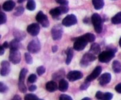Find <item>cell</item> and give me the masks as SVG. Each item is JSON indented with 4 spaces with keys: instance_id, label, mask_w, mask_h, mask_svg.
Returning <instances> with one entry per match:
<instances>
[{
    "instance_id": "1",
    "label": "cell",
    "mask_w": 121,
    "mask_h": 100,
    "mask_svg": "<svg viewBox=\"0 0 121 100\" xmlns=\"http://www.w3.org/2000/svg\"><path fill=\"white\" fill-rule=\"evenodd\" d=\"M115 52L116 51H114L113 49H111V50H108L102 52L99 54V57H98L99 61L103 62V63L109 62L115 56Z\"/></svg>"
},
{
    "instance_id": "2",
    "label": "cell",
    "mask_w": 121,
    "mask_h": 100,
    "mask_svg": "<svg viewBox=\"0 0 121 100\" xmlns=\"http://www.w3.org/2000/svg\"><path fill=\"white\" fill-rule=\"evenodd\" d=\"M92 22L95 28V30L97 33H100L102 31V20L100 15L97 13H95L92 16Z\"/></svg>"
},
{
    "instance_id": "3",
    "label": "cell",
    "mask_w": 121,
    "mask_h": 100,
    "mask_svg": "<svg viewBox=\"0 0 121 100\" xmlns=\"http://www.w3.org/2000/svg\"><path fill=\"white\" fill-rule=\"evenodd\" d=\"M41 49V44L37 38L34 39L29 42L27 46V49L28 52L33 54H36L40 51Z\"/></svg>"
},
{
    "instance_id": "4",
    "label": "cell",
    "mask_w": 121,
    "mask_h": 100,
    "mask_svg": "<svg viewBox=\"0 0 121 100\" xmlns=\"http://www.w3.org/2000/svg\"><path fill=\"white\" fill-rule=\"evenodd\" d=\"M21 53L18 49H11L9 55V60L14 64H19L21 61Z\"/></svg>"
},
{
    "instance_id": "5",
    "label": "cell",
    "mask_w": 121,
    "mask_h": 100,
    "mask_svg": "<svg viewBox=\"0 0 121 100\" xmlns=\"http://www.w3.org/2000/svg\"><path fill=\"white\" fill-rule=\"evenodd\" d=\"M87 42L82 37V36L76 39V41L73 45V48L75 50L80 51L83 50L84 48L86 47Z\"/></svg>"
},
{
    "instance_id": "6",
    "label": "cell",
    "mask_w": 121,
    "mask_h": 100,
    "mask_svg": "<svg viewBox=\"0 0 121 100\" xmlns=\"http://www.w3.org/2000/svg\"><path fill=\"white\" fill-rule=\"evenodd\" d=\"M35 18H36L37 21L39 22L43 27L47 28V27H49L50 23L48 18L42 11H40L38 13Z\"/></svg>"
},
{
    "instance_id": "7",
    "label": "cell",
    "mask_w": 121,
    "mask_h": 100,
    "mask_svg": "<svg viewBox=\"0 0 121 100\" xmlns=\"http://www.w3.org/2000/svg\"><path fill=\"white\" fill-rule=\"evenodd\" d=\"M96 56L93 54H91V53H87L85 54V55L83 56L82 59L81 61H80V65L83 67H86L91 62L95 61L96 60Z\"/></svg>"
},
{
    "instance_id": "8",
    "label": "cell",
    "mask_w": 121,
    "mask_h": 100,
    "mask_svg": "<svg viewBox=\"0 0 121 100\" xmlns=\"http://www.w3.org/2000/svg\"><path fill=\"white\" fill-rule=\"evenodd\" d=\"M63 34V28L59 25L54 26L52 29V36L54 40H59L61 39Z\"/></svg>"
},
{
    "instance_id": "9",
    "label": "cell",
    "mask_w": 121,
    "mask_h": 100,
    "mask_svg": "<svg viewBox=\"0 0 121 100\" xmlns=\"http://www.w3.org/2000/svg\"><path fill=\"white\" fill-rule=\"evenodd\" d=\"M77 18L73 14H70L63 20L62 24L66 27H70L77 23Z\"/></svg>"
},
{
    "instance_id": "10",
    "label": "cell",
    "mask_w": 121,
    "mask_h": 100,
    "mask_svg": "<svg viewBox=\"0 0 121 100\" xmlns=\"http://www.w3.org/2000/svg\"><path fill=\"white\" fill-rule=\"evenodd\" d=\"M83 76V75L82 72L79 71H72L69 72L67 75V79L72 82L80 80V79L82 78Z\"/></svg>"
},
{
    "instance_id": "11",
    "label": "cell",
    "mask_w": 121,
    "mask_h": 100,
    "mask_svg": "<svg viewBox=\"0 0 121 100\" xmlns=\"http://www.w3.org/2000/svg\"><path fill=\"white\" fill-rule=\"evenodd\" d=\"M40 26L38 24L33 23L27 27V31L32 36H37L40 32Z\"/></svg>"
},
{
    "instance_id": "12",
    "label": "cell",
    "mask_w": 121,
    "mask_h": 100,
    "mask_svg": "<svg viewBox=\"0 0 121 100\" xmlns=\"http://www.w3.org/2000/svg\"><path fill=\"white\" fill-rule=\"evenodd\" d=\"M102 71V67L100 66L96 67L95 68L94 70L93 71L92 74H90L89 75H88L87 76V78L86 79V81H89V82H91L93 80H94L95 79H96L98 76H99V75L101 73Z\"/></svg>"
},
{
    "instance_id": "13",
    "label": "cell",
    "mask_w": 121,
    "mask_h": 100,
    "mask_svg": "<svg viewBox=\"0 0 121 100\" xmlns=\"http://www.w3.org/2000/svg\"><path fill=\"white\" fill-rule=\"evenodd\" d=\"M10 72V64L7 61H3L1 62V76H7Z\"/></svg>"
},
{
    "instance_id": "14",
    "label": "cell",
    "mask_w": 121,
    "mask_h": 100,
    "mask_svg": "<svg viewBox=\"0 0 121 100\" xmlns=\"http://www.w3.org/2000/svg\"><path fill=\"white\" fill-rule=\"evenodd\" d=\"M96 98L99 100H111L113 98V94L111 92H102L98 91L96 94Z\"/></svg>"
},
{
    "instance_id": "15",
    "label": "cell",
    "mask_w": 121,
    "mask_h": 100,
    "mask_svg": "<svg viewBox=\"0 0 121 100\" xmlns=\"http://www.w3.org/2000/svg\"><path fill=\"white\" fill-rule=\"evenodd\" d=\"M111 74L110 73H104L100 76L99 79V82L100 85L104 86L109 83L111 80Z\"/></svg>"
},
{
    "instance_id": "16",
    "label": "cell",
    "mask_w": 121,
    "mask_h": 100,
    "mask_svg": "<svg viewBox=\"0 0 121 100\" xmlns=\"http://www.w3.org/2000/svg\"><path fill=\"white\" fill-rule=\"evenodd\" d=\"M15 3L12 0H8L5 1L2 5V8L5 11H11L14 9Z\"/></svg>"
},
{
    "instance_id": "17",
    "label": "cell",
    "mask_w": 121,
    "mask_h": 100,
    "mask_svg": "<svg viewBox=\"0 0 121 100\" xmlns=\"http://www.w3.org/2000/svg\"><path fill=\"white\" fill-rule=\"evenodd\" d=\"M46 88L47 91L50 92L56 91L57 89L58 86L56 82L54 81H50L47 82L46 85Z\"/></svg>"
},
{
    "instance_id": "18",
    "label": "cell",
    "mask_w": 121,
    "mask_h": 100,
    "mask_svg": "<svg viewBox=\"0 0 121 100\" xmlns=\"http://www.w3.org/2000/svg\"><path fill=\"white\" fill-rule=\"evenodd\" d=\"M69 83L65 79H61L59 81V89L61 92H65L68 89Z\"/></svg>"
},
{
    "instance_id": "19",
    "label": "cell",
    "mask_w": 121,
    "mask_h": 100,
    "mask_svg": "<svg viewBox=\"0 0 121 100\" xmlns=\"http://www.w3.org/2000/svg\"><path fill=\"white\" fill-rule=\"evenodd\" d=\"M21 47V45L20 44V41L15 38L11 41L10 43L9 44V47L10 48V50L11 49H18Z\"/></svg>"
},
{
    "instance_id": "20",
    "label": "cell",
    "mask_w": 121,
    "mask_h": 100,
    "mask_svg": "<svg viewBox=\"0 0 121 100\" xmlns=\"http://www.w3.org/2000/svg\"><path fill=\"white\" fill-rule=\"evenodd\" d=\"M94 8L97 10L102 9L104 6V0H92Z\"/></svg>"
},
{
    "instance_id": "21",
    "label": "cell",
    "mask_w": 121,
    "mask_h": 100,
    "mask_svg": "<svg viewBox=\"0 0 121 100\" xmlns=\"http://www.w3.org/2000/svg\"><path fill=\"white\" fill-rule=\"evenodd\" d=\"M50 14L54 18H57L58 17V16H60L61 14H62V12H61V9H60V7H57V8H53V9H51V10L50 11Z\"/></svg>"
},
{
    "instance_id": "22",
    "label": "cell",
    "mask_w": 121,
    "mask_h": 100,
    "mask_svg": "<svg viewBox=\"0 0 121 100\" xmlns=\"http://www.w3.org/2000/svg\"><path fill=\"white\" fill-rule=\"evenodd\" d=\"M65 75V71L63 69H61L57 71L53 75V78L54 80H61L62 77Z\"/></svg>"
},
{
    "instance_id": "23",
    "label": "cell",
    "mask_w": 121,
    "mask_h": 100,
    "mask_svg": "<svg viewBox=\"0 0 121 100\" xmlns=\"http://www.w3.org/2000/svg\"><path fill=\"white\" fill-rule=\"evenodd\" d=\"M112 69L116 73H119L121 72V64L119 61H114L112 63Z\"/></svg>"
},
{
    "instance_id": "24",
    "label": "cell",
    "mask_w": 121,
    "mask_h": 100,
    "mask_svg": "<svg viewBox=\"0 0 121 100\" xmlns=\"http://www.w3.org/2000/svg\"><path fill=\"white\" fill-rule=\"evenodd\" d=\"M82 37L87 41V42H92L95 40V36L92 33H86L82 35Z\"/></svg>"
},
{
    "instance_id": "25",
    "label": "cell",
    "mask_w": 121,
    "mask_h": 100,
    "mask_svg": "<svg viewBox=\"0 0 121 100\" xmlns=\"http://www.w3.org/2000/svg\"><path fill=\"white\" fill-rule=\"evenodd\" d=\"M91 51L93 54H98L100 52V45L98 43H94L92 45L91 48Z\"/></svg>"
},
{
    "instance_id": "26",
    "label": "cell",
    "mask_w": 121,
    "mask_h": 100,
    "mask_svg": "<svg viewBox=\"0 0 121 100\" xmlns=\"http://www.w3.org/2000/svg\"><path fill=\"white\" fill-rule=\"evenodd\" d=\"M73 56V51L72 48H69L67 52V58L66 60V64L67 65L70 64Z\"/></svg>"
},
{
    "instance_id": "27",
    "label": "cell",
    "mask_w": 121,
    "mask_h": 100,
    "mask_svg": "<svg viewBox=\"0 0 121 100\" xmlns=\"http://www.w3.org/2000/svg\"><path fill=\"white\" fill-rule=\"evenodd\" d=\"M27 72H28V70L26 68H22L21 69L20 75H19V82H24L25 78Z\"/></svg>"
},
{
    "instance_id": "28",
    "label": "cell",
    "mask_w": 121,
    "mask_h": 100,
    "mask_svg": "<svg viewBox=\"0 0 121 100\" xmlns=\"http://www.w3.org/2000/svg\"><path fill=\"white\" fill-rule=\"evenodd\" d=\"M112 22L113 24H121V12L116 14L112 18Z\"/></svg>"
},
{
    "instance_id": "29",
    "label": "cell",
    "mask_w": 121,
    "mask_h": 100,
    "mask_svg": "<svg viewBox=\"0 0 121 100\" xmlns=\"http://www.w3.org/2000/svg\"><path fill=\"white\" fill-rule=\"evenodd\" d=\"M14 36H15V39L19 40V41H21L23 39H24L25 36H26V34L22 31H14Z\"/></svg>"
},
{
    "instance_id": "30",
    "label": "cell",
    "mask_w": 121,
    "mask_h": 100,
    "mask_svg": "<svg viewBox=\"0 0 121 100\" xmlns=\"http://www.w3.org/2000/svg\"><path fill=\"white\" fill-rule=\"evenodd\" d=\"M36 4L34 0H28L27 4V9L30 11H33L35 9Z\"/></svg>"
},
{
    "instance_id": "31",
    "label": "cell",
    "mask_w": 121,
    "mask_h": 100,
    "mask_svg": "<svg viewBox=\"0 0 121 100\" xmlns=\"http://www.w3.org/2000/svg\"><path fill=\"white\" fill-rule=\"evenodd\" d=\"M25 100H39V98L37 95L33 94H28L25 96Z\"/></svg>"
},
{
    "instance_id": "32",
    "label": "cell",
    "mask_w": 121,
    "mask_h": 100,
    "mask_svg": "<svg viewBox=\"0 0 121 100\" xmlns=\"http://www.w3.org/2000/svg\"><path fill=\"white\" fill-rule=\"evenodd\" d=\"M24 11V8L23 7H18L15 9V12H14V15H15V16H20V15H22Z\"/></svg>"
},
{
    "instance_id": "33",
    "label": "cell",
    "mask_w": 121,
    "mask_h": 100,
    "mask_svg": "<svg viewBox=\"0 0 121 100\" xmlns=\"http://www.w3.org/2000/svg\"><path fill=\"white\" fill-rule=\"evenodd\" d=\"M18 88L20 92L22 93H26L27 92V88L24 84V82H18Z\"/></svg>"
},
{
    "instance_id": "34",
    "label": "cell",
    "mask_w": 121,
    "mask_h": 100,
    "mask_svg": "<svg viewBox=\"0 0 121 100\" xmlns=\"http://www.w3.org/2000/svg\"><path fill=\"white\" fill-rule=\"evenodd\" d=\"M25 59H26V62L28 64H31L33 63V58L30 53L26 52L25 54Z\"/></svg>"
},
{
    "instance_id": "35",
    "label": "cell",
    "mask_w": 121,
    "mask_h": 100,
    "mask_svg": "<svg viewBox=\"0 0 121 100\" xmlns=\"http://www.w3.org/2000/svg\"><path fill=\"white\" fill-rule=\"evenodd\" d=\"M90 85H91V82H89L85 80V82L81 85V86L80 87V89L81 90H86L88 88V87H89Z\"/></svg>"
},
{
    "instance_id": "36",
    "label": "cell",
    "mask_w": 121,
    "mask_h": 100,
    "mask_svg": "<svg viewBox=\"0 0 121 100\" xmlns=\"http://www.w3.org/2000/svg\"><path fill=\"white\" fill-rule=\"evenodd\" d=\"M8 90V88L6 85H5L3 82H0V92L2 93H4L7 92Z\"/></svg>"
},
{
    "instance_id": "37",
    "label": "cell",
    "mask_w": 121,
    "mask_h": 100,
    "mask_svg": "<svg viewBox=\"0 0 121 100\" xmlns=\"http://www.w3.org/2000/svg\"><path fill=\"white\" fill-rule=\"evenodd\" d=\"M46 72V68L43 66H40L37 68V72L38 75H41Z\"/></svg>"
},
{
    "instance_id": "38",
    "label": "cell",
    "mask_w": 121,
    "mask_h": 100,
    "mask_svg": "<svg viewBox=\"0 0 121 100\" xmlns=\"http://www.w3.org/2000/svg\"><path fill=\"white\" fill-rule=\"evenodd\" d=\"M37 80V76L35 74H31L28 78V82L29 83H34Z\"/></svg>"
},
{
    "instance_id": "39",
    "label": "cell",
    "mask_w": 121,
    "mask_h": 100,
    "mask_svg": "<svg viewBox=\"0 0 121 100\" xmlns=\"http://www.w3.org/2000/svg\"><path fill=\"white\" fill-rule=\"evenodd\" d=\"M59 100H73L70 96L66 94H61L59 97Z\"/></svg>"
},
{
    "instance_id": "40",
    "label": "cell",
    "mask_w": 121,
    "mask_h": 100,
    "mask_svg": "<svg viewBox=\"0 0 121 100\" xmlns=\"http://www.w3.org/2000/svg\"><path fill=\"white\" fill-rule=\"evenodd\" d=\"M7 21V16L5 14V13L1 12V21H0V24H3L5 23Z\"/></svg>"
},
{
    "instance_id": "41",
    "label": "cell",
    "mask_w": 121,
    "mask_h": 100,
    "mask_svg": "<svg viewBox=\"0 0 121 100\" xmlns=\"http://www.w3.org/2000/svg\"><path fill=\"white\" fill-rule=\"evenodd\" d=\"M62 14H66L69 11V8L67 5H61L60 7Z\"/></svg>"
},
{
    "instance_id": "42",
    "label": "cell",
    "mask_w": 121,
    "mask_h": 100,
    "mask_svg": "<svg viewBox=\"0 0 121 100\" xmlns=\"http://www.w3.org/2000/svg\"><path fill=\"white\" fill-rule=\"evenodd\" d=\"M56 2L61 5H67L69 4L67 0H56Z\"/></svg>"
},
{
    "instance_id": "43",
    "label": "cell",
    "mask_w": 121,
    "mask_h": 100,
    "mask_svg": "<svg viewBox=\"0 0 121 100\" xmlns=\"http://www.w3.org/2000/svg\"><path fill=\"white\" fill-rule=\"evenodd\" d=\"M115 90L117 92L121 94V83L118 84L115 87Z\"/></svg>"
},
{
    "instance_id": "44",
    "label": "cell",
    "mask_w": 121,
    "mask_h": 100,
    "mask_svg": "<svg viewBox=\"0 0 121 100\" xmlns=\"http://www.w3.org/2000/svg\"><path fill=\"white\" fill-rule=\"evenodd\" d=\"M36 89H37V86L35 85H31L30 87H29V90L31 92L35 91Z\"/></svg>"
},
{
    "instance_id": "45",
    "label": "cell",
    "mask_w": 121,
    "mask_h": 100,
    "mask_svg": "<svg viewBox=\"0 0 121 100\" xmlns=\"http://www.w3.org/2000/svg\"><path fill=\"white\" fill-rule=\"evenodd\" d=\"M11 100H21V98L20 95H15Z\"/></svg>"
},
{
    "instance_id": "46",
    "label": "cell",
    "mask_w": 121,
    "mask_h": 100,
    "mask_svg": "<svg viewBox=\"0 0 121 100\" xmlns=\"http://www.w3.org/2000/svg\"><path fill=\"white\" fill-rule=\"evenodd\" d=\"M2 47H4V48H7L9 47V44L8 43V42H7V41H5V42H4L3 45H2Z\"/></svg>"
},
{
    "instance_id": "47",
    "label": "cell",
    "mask_w": 121,
    "mask_h": 100,
    "mask_svg": "<svg viewBox=\"0 0 121 100\" xmlns=\"http://www.w3.org/2000/svg\"><path fill=\"white\" fill-rule=\"evenodd\" d=\"M57 49H58V47H57V46H56V45L53 46V47H52V51H53V52H56L57 51Z\"/></svg>"
},
{
    "instance_id": "48",
    "label": "cell",
    "mask_w": 121,
    "mask_h": 100,
    "mask_svg": "<svg viewBox=\"0 0 121 100\" xmlns=\"http://www.w3.org/2000/svg\"><path fill=\"white\" fill-rule=\"evenodd\" d=\"M0 49H1V52H0V55H2V54H4V48L2 46H1V47H0Z\"/></svg>"
},
{
    "instance_id": "49",
    "label": "cell",
    "mask_w": 121,
    "mask_h": 100,
    "mask_svg": "<svg viewBox=\"0 0 121 100\" xmlns=\"http://www.w3.org/2000/svg\"><path fill=\"white\" fill-rule=\"evenodd\" d=\"M82 100H91V99L90 98L86 97V98H83Z\"/></svg>"
},
{
    "instance_id": "50",
    "label": "cell",
    "mask_w": 121,
    "mask_h": 100,
    "mask_svg": "<svg viewBox=\"0 0 121 100\" xmlns=\"http://www.w3.org/2000/svg\"><path fill=\"white\" fill-rule=\"evenodd\" d=\"M25 1H26V0H18V3H22V2H24Z\"/></svg>"
},
{
    "instance_id": "51",
    "label": "cell",
    "mask_w": 121,
    "mask_h": 100,
    "mask_svg": "<svg viewBox=\"0 0 121 100\" xmlns=\"http://www.w3.org/2000/svg\"><path fill=\"white\" fill-rule=\"evenodd\" d=\"M119 45H120V47H121V37L120 40H119Z\"/></svg>"
},
{
    "instance_id": "52",
    "label": "cell",
    "mask_w": 121,
    "mask_h": 100,
    "mask_svg": "<svg viewBox=\"0 0 121 100\" xmlns=\"http://www.w3.org/2000/svg\"><path fill=\"white\" fill-rule=\"evenodd\" d=\"M39 100H40V99H39Z\"/></svg>"
}]
</instances>
